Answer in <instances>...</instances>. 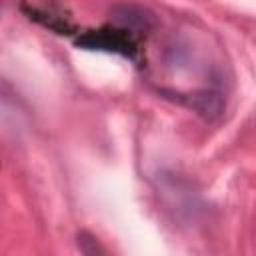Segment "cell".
I'll return each mask as SVG.
<instances>
[{
  "label": "cell",
  "instance_id": "cell-3",
  "mask_svg": "<svg viewBox=\"0 0 256 256\" xmlns=\"http://www.w3.org/2000/svg\"><path fill=\"white\" fill-rule=\"evenodd\" d=\"M186 104L204 120L208 122H216L226 108V100L222 90L218 88H202V90H194L192 94L186 96Z\"/></svg>",
  "mask_w": 256,
  "mask_h": 256
},
{
  "label": "cell",
  "instance_id": "cell-1",
  "mask_svg": "<svg viewBox=\"0 0 256 256\" xmlns=\"http://www.w3.org/2000/svg\"><path fill=\"white\" fill-rule=\"evenodd\" d=\"M76 44L86 50H104V52L122 54L126 58H136V52H138L134 34H130L118 26L84 32L82 36L76 38Z\"/></svg>",
  "mask_w": 256,
  "mask_h": 256
},
{
  "label": "cell",
  "instance_id": "cell-2",
  "mask_svg": "<svg viewBox=\"0 0 256 256\" xmlns=\"http://www.w3.org/2000/svg\"><path fill=\"white\" fill-rule=\"evenodd\" d=\"M110 18H112V24L130 32V34H146L152 30L154 26V14L150 10H146L144 6H138V4H116L112 10H110Z\"/></svg>",
  "mask_w": 256,
  "mask_h": 256
},
{
  "label": "cell",
  "instance_id": "cell-4",
  "mask_svg": "<svg viewBox=\"0 0 256 256\" xmlns=\"http://www.w3.org/2000/svg\"><path fill=\"white\" fill-rule=\"evenodd\" d=\"M76 246H78V250H80L82 254H86V256H100V254H106V250L100 246L98 238H96L94 234L86 232V230L78 232V236H76Z\"/></svg>",
  "mask_w": 256,
  "mask_h": 256
}]
</instances>
